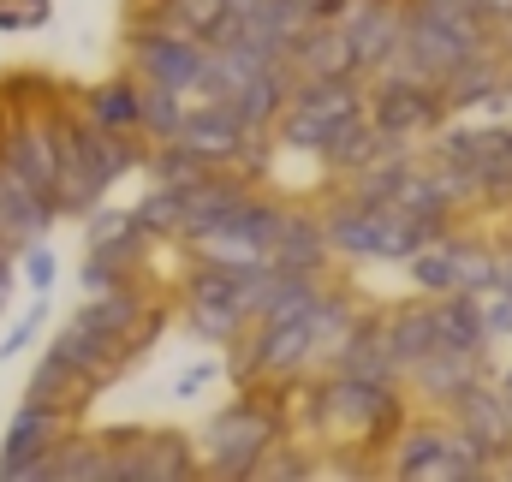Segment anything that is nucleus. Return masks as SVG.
I'll return each mask as SVG.
<instances>
[{
  "mask_svg": "<svg viewBox=\"0 0 512 482\" xmlns=\"http://www.w3.org/2000/svg\"><path fill=\"white\" fill-rule=\"evenodd\" d=\"M197 173H203V161H197L185 143H173V137H167V143H161V155H155V179H161V185H191Z\"/></svg>",
  "mask_w": 512,
  "mask_h": 482,
  "instance_id": "obj_27",
  "label": "nucleus"
},
{
  "mask_svg": "<svg viewBox=\"0 0 512 482\" xmlns=\"http://www.w3.org/2000/svg\"><path fill=\"white\" fill-rule=\"evenodd\" d=\"M477 6V18H501V24H512V0H471Z\"/></svg>",
  "mask_w": 512,
  "mask_h": 482,
  "instance_id": "obj_33",
  "label": "nucleus"
},
{
  "mask_svg": "<svg viewBox=\"0 0 512 482\" xmlns=\"http://www.w3.org/2000/svg\"><path fill=\"white\" fill-rule=\"evenodd\" d=\"M453 405H459V435H465V441H477V453H483V459L507 453V441H512L507 393H489L483 381H471Z\"/></svg>",
  "mask_w": 512,
  "mask_h": 482,
  "instance_id": "obj_8",
  "label": "nucleus"
},
{
  "mask_svg": "<svg viewBox=\"0 0 512 482\" xmlns=\"http://www.w3.org/2000/svg\"><path fill=\"white\" fill-rule=\"evenodd\" d=\"M137 66H143V78L149 84H167V90H197V78H203V66H209V48L197 42V36H179V30H137Z\"/></svg>",
  "mask_w": 512,
  "mask_h": 482,
  "instance_id": "obj_5",
  "label": "nucleus"
},
{
  "mask_svg": "<svg viewBox=\"0 0 512 482\" xmlns=\"http://www.w3.org/2000/svg\"><path fill=\"white\" fill-rule=\"evenodd\" d=\"M203 381H215V363H197L191 375H179V393H197Z\"/></svg>",
  "mask_w": 512,
  "mask_h": 482,
  "instance_id": "obj_34",
  "label": "nucleus"
},
{
  "mask_svg": "<svg viewBox=\"0 0 512 482\" xmlns=\"http://www.w3.org/2000/svg\"><path fill=\"white\" fill-rule=\"evenodd\" d=\"M316 346V310L310 316H262L256 334V369L262 375H292Z\"/></svg>",
  "mask_w": 512,
  "mask_h": 482,
  "instance_id": "obj_9",
  "label": "nucleus"
},
{
  "mask_svg": "<svg viewBox=\"0 0 512 482\" xmlns=\"http://www.w3.org/2000/svg\"><path fill=\"white\" fill-rule=\"evenodd\" d=\"M435 346H453V352H477L489 334H483V310H477V298L471 292H447L435 310Z\"/></svg>",
  "mask_w": 512,
  "mask_h": 482,
  "instance_id": "obj_14",
  "label": "nucleus"
},
{
  "mask_svg": "<svg viewBox=\"0 0 512 482\" xmlns=\"http://www.w3.org/2000/svg\"><path fill=\"white\" fill-rule=\"evenodd\" d=\"M322 239L334 244V250H352V256H376V209L370 203H346L322 227Z\"/></svg>",
  "mask_w": 512,
  "mask_h": 482,
  "instance_id": "obj_21",
  "label": "nucleus"
},
{
  "mask_svg": "<svg viewBox=\"0 0 512 482\" xmlns=\"http://www.w3.org/2000/svg\"><path fill=\"white\" fill-rule=\"evenodd\" d=\"M173 143H185V149H191V155L209 167V161H227V155H239V149H245V125L233 120L221 102H209L197 120L185 114V125L173 131Z\"/></svg>",
  "mask_w": 512,
  "mask_h": 482,
  "instance_id": "obj_11",
  "label": "nucleus"
},
{
  "mask_svg": "<svg viewBox=\"0 0 512 482\" xmlns=\"http://www.w3.org/2000/svg\"><path fill=\"white\" fill-rule=\"evenodd\" d=\"M227 6H233V0H161V6H155V24H161V30H179V36H203Z\"/></svg>",
  "mask_w": 512,
  "mask_h": 482,
  "instance_id": "obj_24",
  "label": "nucleus"
},
{
  "mask_svg": "<svg viewBox=\"0 0 512 482\" xmlns=\"http://www.w3.org/2000/svg\"><path fill=\"white\" fill-rule=\"evenodd\" d=\"M417 6H429V12H441V18H453V24H483L471 0H417Z\"/></svg>",
  "mask_w": 512,
  "mask_h": 482,
  "instance_id": "obj_31",
  "label": "nucleus"
},
{
  "mask_svg": "<svg viewBox=\"0 0 512 482\" xmlns=\"http://www.w3.org/2000/svg\"><path fill=\"white\" fill-rule=\"evenodd\" d=\"M274 441L268 405H233L209 423V477H251V465Z\"/></svg>",
  "mask_w": 512,
  "mask_h": 482,
  "instance_id": "obj_2",
  "label": "nucleus"
},
{
  "mask_svg": "<svg viewBox=\"0 0 512 482\" xmlns=\"http://www.w3.org/2000/svg\"><path fill=\"white\" fill-rule=\"evenodd\" d=\"M483 310V334H512V292H501V298H489V304H477Z\"/></svg>",
  "mask_w": 512,
  "mask_h": 482,
  "instance_id": "obj_29",
  "label": "nucleus"
},
{
  "mask_svg": "<svg viewBox=\"0 0 512 482\" xmlns=\"http://www.w3.org/2000/svg\"><path fill=\"white\" fill-rule=\"evenodd\" d=\"M382 334H387V352H393L399 369H411L423 352H435V316L429 310H399Z\"/></svg>",
  "mask_w": 512,
  "mask_h": 482,
  "instance_id": "obj_19",
  "label": "nucleus"
},
{
  "mask_svg": "<svg viewBox=\"0 0 512 482\" xmlns=\"http://www.w3.org/2000/svg\"><path fill=\"white\" fill-rule=\"evenodd\" d=\"M507 411H512V399H507Z\"/></svg>",
  "mask_w": 512,
  "mask_h": 482,
  "instance_id": "obj_36",
  "label": "nucleus"
},
{
  "mask_svg": "<svg viewBox=\"0 0 512 482\" xmlns=\"http://www.w3.org/2000/svg\"><path fill=\"white\" fill-rule=\"evenodd\" d=\"M501 393H507V399H512V369H507V381H501Z\"/></svg>",
  "mask_w": 512,
  "mask_h": 482,
  "instance_id": "obj_35",
  "label": "nucleus"
},
{
  "mask_svg": "<svg viewBox=\"0 0 512 482\" xmlns=\"http://www.w3.org/2000/svg\"><path fill=\"white\" fill-rule=\"evenodd\" d=\"M137 316H143L137 292H131L126 280H114V286H102V292H96V304H90L78 322H84V328H96V334H108V340L120 346V340H126V328L137 322Z\"/></svg>",
  "mask_w": 512,
  "mask_h": 482,
  "instance_id": "obj_18",
  "label": "nucleus"
},
{
  "mask_svg": "<svg viewBox=\"0 0 512 482\" xmlns=\"http://www.w3.org/2000/svg\"><path fill=\"white\" fill-rule=\"evenodd\" d=\"M358 179H352V203H393V191H399V179H405V155H387V161H364V167H352Z\"/></svg>",
  "mask_w": 512,
  "mask_h": 482,
  "instance_id": "obj_22",
  "label": "nucleus"
},
{
  "mask_svg": "<svg viewBox=\"0 0 512 482\" xmlns=\"http://www.w3.org/2000/svg\"><path fill=\"white\" fill-rule=\"evenodd\" d=\"M340 375L352 381H387L393 375V352H387V334L382 328H352V340L340 346Z\"/></svg>",
  "mask_w": 512,
  "mask_h": 482,
  "instance_id": "obj_17",
  "label": "nucleus"
},
{
  "mask_svg": "<svg viewBox=\"0 0 512 482\" xmlns=\"http://www.w3.org/2000/svg\"><path fill=\"white\" fill-rule=\"evenodd\" d=\"M239 322H245V316H233V310H203V304H197V334H203V340H233Z\"/></svg>",
  "mask_w": 512,
  "mask_h": 482,
  "instance_id": "obj_28",
  "label": "nucleus"
},
{
  "mask_svg": "<svg viewBox=\"0 0 512 482\" xmlns=\"http://www.w3.org/2000/svg\"><path fill=\"white\" fill-rule=\"evenodd\" d=\"M179 203H185V185H161L155 197H143L131 209L137 233H179Z\"/></svg>",
  "mask_w": 512,
  "mask_h": 482,
  "instance_id": "obj_26",
  "label": "nucleus"
},
{
  "mask_svg": "<svg viewBox=\"0 0 512 482\" xmlns=\"http://www.w3.org/2000/svg\"><path fill=\"white\" fill-rule=\"evenodd\" d=\"M286 60L304 72V78H346V72H358L352 66V42H346V30L340 24H304V36L286 48Z\"/></svg>",
  "mask_w": 512,
  "mask_h": 482,
  "instance_id": "obj_10",
  "label": "nucleus"
},
{
  "mask_svg": "<svg viewBox=\"0 0 512 482\" xmlns=\"http://www.w3.org/2000/svg\"><path fill=\"white\" fill-rule=\"evenodd\" d=\"M316 405H322V423L334 435H358V441H376V435H387L399 423L387 381H352V375H340Z\"/></svg>",
  "mask_w": 512,
  "mask_h": 482,
  "instance_id": "obj_3",
  "label": "nucleus"
},
{
  "mask_svg": "<svg viewBox=\"0 0 512 482\" xmlns=\"http://www.w3.org/2000/svg\"><path fill=\"white\" fill-rule=\"evenodd\" d=\"M316 155H322L328 167H340V173H346V167H364L370 155H382V137H376V125H370L364 108H352L346 120L328 131V143H322Z\"/></svg>",
  "mask_w": 512,
  "mask_h": 482,
  "instance_id": "obj_16",
  "label": "nucleus"
},
{
  "mask_svg": "<svg viewBox=\"0 0 512 482\" xmlns=\"http://www.w3.org/2000/svg\"><path fill=\"white\" fill-rule=\"evenodd\" d=\"M352 108H364L352 72H346V78H304V90L286 96V108H280V114H286V143H298V149H322L328 131L346 120Z\"/></svg>",
  "mask_w": 512,
  "mask_h": 482,
  "instance_id": "obj_1",
  "label": "nucleus"
},
{
  "mask_svg": "<svg viewBox=\"0 0 512 482\" xmlns=\"http://www.w3.org/2000/svg\"><path fill=\"white\" fill-rule=\"evenodd\" d=\"M185 125V96L179 90H167V84H143L137 90V131H149V137H173Z\"/></svg>",
  "mask_w": 512,
  "mask_h": 482,
  "instance_id": "obj_20",
  "label": "nucleus"
},
{
  "mask_svg": "<svg viewBox=\"0 0 512 482\" xmlns=\"http://www.w3.org/2000/svg\"><path fill=\"white\" fill-rule=\"evenodd\" d=\"M102 447L114 453V482H185V477H197V465L185 459V441H173V435L120 429Z\"/></svg>",
  "mask_w": 512,
  "mask_h": 482,
  "instance_id": "obj_4",
  "label": "nucleus"
},
{
  "mask_svg": "<svg viewBox=\"0 0 512 482\" xmlns=\"http://www.w3.org/2000/svg\"><path fill=\"white\" fill-rule=\"evenodd\" d=\"M411 369H417L423 393H435V399H459V393L477 381V352H453V346H435V352H423V358L411 363Z\"/></svg>",
  "mask_w": 512,
  "mask_h": 482,
  "instance_id": "obj_15",
  "label": "nucleus"
},
{
  "mask_svg": "<svg viewBox=\"0 0 512 482\" xmlns=\"http://www.w3.org/2000/svg\"><path fill=\"white\" fill-rule=\"evenodd\" d=\"M90 120L108 125V131H137V84L114 78V84L90 90Z\"/></svg>",
  "mask_w": 512,
  "mask_h": 482,
  "instance_id": "obj_23",
  "label": "nucleus"
},
{
  "mask_svg": "<svg viewBox=\"0 0 512 482\" xmlns=\"http://www.w3.org/2000/svg\"><path fill=\"white\" fill-rule=\"evenodd\" d=\"M60 405H42V399H24V411L12 417V429H6V453H0V477L6 482H30L36 471V459L54 447V435H60Z\"/></svg>",
  "mask_w": 512,
  "mask_h": 482,
  "instance_id": "obj_7",
  "label": "nucleus"
},
{
  "mask_svg": "<svg viewBox=\"0 0 512 482\" xmlns=\"http://www.w3.org/2000/svg\"><path fill=\"white\" fill-rule=\"evenodd\" d=\"M36 316H42V304H36V310H30V316H24V322L6 334V340H0V358H18V346H30V334H36Z\"/></svg>",
  "mask_w": 512,
  "mask_h": 482,
  "instance_id": "obj_32",
  "label": "nucleus"
},
{
  "mask_svg": "<svg viewBox=\"0 0 512 482\" xmlns=\"http://www.w3.org/2000/svg\"><path fill=\"white\" fill-rule=\"evenodd\" d=\"M435 114H441V96H435L423 78H382L376 108H370V125H376L382 143H399V137H411V131H429Z\"/></svg>",
  "mask_w": 512,
  "mask_h": 482,
  "instance_id": "obj_6",
  "label": "nucleus"
},
{
  "mask_svg": "<svg viewBox=\"0 0 512 482\" xmlns=\"http://www.w3.org/2000/svg\"><path fill=\"white\" fill-rule=\"evenodd\" d=\"M24 280H30L36 292H48V286H54V256H48V250H30V256H24Z\"/></svg>",
  "mask_w": 512,
  "mask_h": 482,
  "instance_id": "obj_30",
  "label": "nucleus"
},
{
  "mask_svg": "<svg viewBox=\"0 0 512 482\" xmlns=\"http://www.w3.org/2000/svg\"><path fill=\"white\" fill-rule=\"evenodd\" d=\"M411 274L423 292H459V244H441V250H411Z\"/></svg>",
  "mask_w": 512,
  "mask_h": 482,
  "instance_id": "obj_25",
  "label": "nucleus"
},
{
  "mask_svg": "<svg viewBox=\"0 0 512 482\" xmlns=\"http://www.w3.org/2000/svg\"><path fill=\"white\" fill-rule=\"evenodd\" d=\"M322 256H328L322 221H310V215H280V227H274V239H268V262H280V268H292V274H310Z\"/></svg>",
  "mask_w": 512,
  "mask_h": 482,
  "instance_id": "obj_13",
  "label": "nucleus"
},
{
  "mask_svg": "<svg viewBox=\"0 0 512 482\" xmlns=\"http://www.w3.org/2000/svg\"><path fill=\"white\" fill-rule=\"evenodd\" d=\"M6 173H18L24 185H36L42 197L54 191V131H42V125H18V131H6ZM54 203V197H48Z\"/></svg>",
  "mask_w": 512,
  "mask_h": 482,
  "instance_id": "obj_12",
  "label": "nucleus"
}]
</instances>
